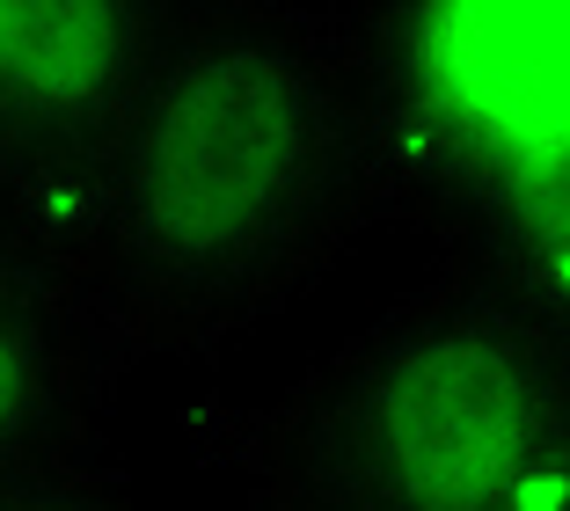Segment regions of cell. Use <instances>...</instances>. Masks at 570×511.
<instances>
[{"instance_id": "1", "label": "cell", "mask_w": 570, "mask_h": 511, "mask_svg": "<svg viewBox=\"0 0 570 511\" xmlns=\"http://www.w3.org/2000/svg\"><path fill=\"white\" fill-rule=\"evenodd\" d=\"M366 227L381 168L344 16L198 0L59 248L132 358H205L307 299Z\"/></svg>"}, {"instance_id": "2", "label": "cell", "mask_w": 570, "mask_h": 511, "mask_svg": "<svg viewBox=\"0 0 570 511\" xmlns=\"http://www.w3.org/2000/svg\"><path fill=\"white\" fill-rule=\"evenodd\" d=\"M213 445L264 511L563 504L570 322L439 264Z\"/></svg>"}, {"instance_id": "5", "label": "cell", "mask_w": 570, "mask_h": 511, "mask_svg": "<svg viewBox=\"0 0 570 511\" xmlns=\"http://www.w3.org/2000/svg\"><path fill=\"white\" fill-rule=\"evenodd\" d=\"M132 365L67 248L0 213V511L125 497L102 416Z\"/></svg>"}, {"instance_id": "4", "label": "cell", "mask_w": 570, "mask_h": 511, "mask_svg": "<svg viewBox=\"0 0 570 511\" xmlns=\"http://www.w3.org/2000/svg\"><path fill=\"white\" fill-rule=\"evenodd\" d=\"M198 0H0V213L51 234Z\"/></svg>"}, {"instance_id": "3", "label": "cell", "mask_w": 570, "mask_h": 511, "mask_svg": "<svg viewBox=\"0 0 570 511\" xmlns=\"http://www.w3.org/2000/svg\"><path fill=\"white\" fill-rule=\"evenodd\" d=\"M381 227L570 322V0H336Z\"/></svg>"}]
</instances>
